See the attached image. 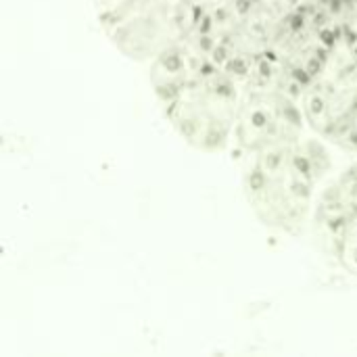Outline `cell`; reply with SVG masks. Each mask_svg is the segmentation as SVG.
I'll return each instance as SVG.
<instances>
[{
	"label": "cell",
	"instance_id": "1",
	"mask_svg": "<svg viewBox=\"0 0 357 357\" xmlns=\"http://www.w3.org/2000/svg\"><path fill=\"white\" fill-rule=\"evenodd\" d=\"M331 172L322 140L299 138L241 157L243 195L261 226L299 236L312 226L320 186Z\"/></svg>",
	"mask_w": 357,
	"mask_h": 357
},
{
	"label": "cell",
	"instance_id": "10",
	"mask_svg": "<svg viewBox=\"0 0 357 357\" xmlns=\"http://www.w3.org/2000/svg\"><path fill=\"white\" fill-rule=\"evenodd\" d=\"M299 4L341 36L354 0H299Z\"/></svg>",
	"mask_w": 357,
	"mask_h": 357
},
{
	"label": "cell",
	"instance_id": "2",
	"mask_svg": "<svg viewBox=\"0 0 357 357\" xmlns=\"http://www.w3.org/2000/svg\"><path fill=\"white\" fill-rule=\"evenodd\" d=\"M297 2L222 0L207 4L199 29L213 61L241 84L268 63L276 29Z\"/></svg>",
	"mask_w": 357,
	"mask_h": 357
},
{
	"label": "cell",
	"instance_id": "9",
	"mask_svg": "<svg viewBox=\"0 0 357 357\" xmlns=\"http://www.w3.org/2000/svg\"><path fill=\"white\" fill-rule=\"evenodd\" d=\"M218 65L209 52V46L199 29V23L184 38L167 46L149 63V82L157 102L167 100L176 90L188 84L192 77Z\"/></svg>",
	"mask_w": 357,
	"mask_h": 357
},
{
	"label": "cell",
	"instance_id": "5",
	"mask_svg": "<svg viewBox=\"0 0 357 357\" xmlns=\"http://www.w3.org/2000/svg\"><path fill=\"white\" fill-rule=\"evenodd\" d=\"M305 130L301 90L272 71L268 63L243 82L232 136L238 157L295 142L305 136Z\"/></svg>",
	"mask_w": 357,
	"mask_h": 357
},
{
	"label": "cell",
	"instance_id": "11",
	"mask_svg": "<svg viewBox=\"0 0 357 357\" xmlns=\"http://www.w3.org/2000/svg\"><path fill=\"white\" fill-rule=\"evenodd\" d=\"M341 44L354 54L357 59V0H354L351 4V10L343 23V29H341Z\"/></svg>",
	"mask_w": 357,
	"mask_h": 357
},
{
	"label": "cell",
	"instance_id": "12",
	"mask_svg": "<svg viewBox=\"0 0 357 357\" xmlns=\"http://www.w3.org/2000/svg\"><path fill=\"white\" fill-rule=\"evenodd\" d=\"M213 2H222V0H203V4H213ZM289 2H299V0H289Z\"/></svg>",
	"mask_w": 357,
	"mask_h": 357
},
{
	"label": "cell",
	"instance_id": "8",
	"mask_svg": "<svg viewBox=\"0 0 357 357\" xmlns=\"http://www.w3.org/2000/svg\"><path fill=\"white\" fill-rule=\"evenodd\" d=\"M312 230L322 253L357 276V161L320 190Z\"/></svg>",
	"mask_w": 357,
	"mask_h": 357
},
{
	"label": "cell",
	"instance_id": "7",
	"mask_svg": "<svg viewBox=\"0 0 357 357\" xmlns=\"http://www.w3.org/2000/svg\"><path fill=\"white\" fill-rule=\"evenodd\" d=\"M339 46L341 36L297 2L276 29L268 65L303 92Z\"/></svg>",
	"mask_w": 357,
	"mask_h": 357
},
{
	"label": "cell",
	"instance_id": "3",
	"mask_svg": "<svg viewBox=\"0 0 357 357\" xmlns=\"http://www.w3.org/2000/svg\"><path fill=\"white\" fill-rule=\"evenodd\" d=\"M109 42L126 59L151 63L167 46L192 31L203 0H92Z\"/></svg>",
	"mask_w": 357,
	"mask_h": 357
},
{
	"label": "cell",
	"instance_id": "6",
	"mask_svg": "<svg viewBox=\"0 0 357 357\" xmlns=\"http://www.w3.org/2000/svg\"><path fill=\"white\" fill-rule=\"evenodd\" d=\"M307 128L326 144L357 153V59L341 44L301 92Z\"/></svg>",
	"mask_w": 357,
	"mask_h": 357
},
{
	"label": "cell",
	"instance_id": "4",
	"mask_svg": "<svg viewBox=\"0 0 357 357\" xmlns=\"http://www.w3.org/2000/svg\"><path fill=\"white\" fill-rule=\"evenodd\" d=\"M243 84L211 65L159 102L172 130L195 151L220 153L232 144Z\"/></svg>",
	"mask_w": 357,
	"mask_h": 357
}]
</instances>
